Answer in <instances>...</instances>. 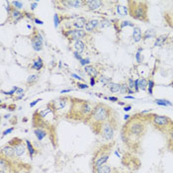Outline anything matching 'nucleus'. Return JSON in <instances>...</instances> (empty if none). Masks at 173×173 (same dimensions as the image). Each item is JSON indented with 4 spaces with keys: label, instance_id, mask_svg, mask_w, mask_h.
Listing matches in <instances>:
<instances>
[{
    "label": "nucleus",
    "instance_id": "obj_1",
    "mask_svg": "<svg viewBox=\"0 0 173 173\" xmlns=\"http://www.w3.org/2000/svg\"><path fill=\"white\" fill-rule=\"evenodd\" d=\"M148 121V117L145 114L136 115L132 119H129L128 123L125 125L123 135L126 136L127 142L135 144L140 140V139L145 135L147 131V126L145 123Z\"/></svg>",
    "mask_w": 173,
    "mask_h": 173
},
{
    "label": "nucleus",
    "instance_id": "obj_2",
    "mask_svg": "<svg viewBox=\"0 0 173 173\" xmlns=\"http://www.w3.org/2000/svg\"><path fill=\"white\" fill-rule=\"evenodd\" d=\"M95 105L91 104L89 101L76 98H71L70 101V109L67 112L66 118L75 121L86 122L87 119L92 114Z\"/></svg>",
    "mask_w": 173,
    "mask_h": 173
},
{
    "label": "nucleus",
    "instance_id": "obj_3",
    "mask_svg": "<svg viewBox=\"0 0 173 173\" xmlns=\"http://www.w3.org/2000/svg\"><path fill=\"white\" fill-rule=\"evenodd\" d=\"M111 118H113L112 109L109 106H107L106 104L99 103L95 105L92 114L85 123H87L93 129V131L98 135L101 126L104 123H106L107 121H109Z\"/></svg>",
    "mask_w": 173,
    "mask_h": 173
},
{
    "label": "nucleus",
    "instance_id": "obj_4",
    "mask_svg": "<svg viewBox=\"0 0 173 173\" xmlns=\"http://www.w3.org/2000/svg\"><path fill=\"white\" fill-rule=\"evenodd\" d=\"M129 14L136 20L147 22L148 5L147 1H128Z\"/></svg>",
    "mask_w": 173,
    "mask_h": 173
},
{
    "label": "nucleus",
    "instance_id": "obj_5",
    "mask_svg": "<svg viewBox=\"0 0 173 173\" xmlns=\"http://www.w3.org/2000/svg\"><path fill=\"white\" fill-rule=\"evenodd\" d=\"M111 148H112V145L106 144L103 145L101 147L95 151L92 161L93 170L107 163V161L109 160V157L111 155Z\"/></svg>",
    "mask_w": 173,
    "mask_h": 173
},
{
    "label": "nucleus",
    "instance_id": "obj_6",
    "mask_svg": "<svg viewBox=\"0 0 173 173\" xmlns=\"http://www.w3.org/2000/svg\"><path fill=\"white\" fill-rule=\"evenodd\" d=\"M147 117L148 121H150L153 124V126L157 128L159 131H165L167 133V131L173 126V121L166 116L151 114L147 115Z\"/></svg>",
    "mask_w": 173,
    "mask_h": 173
},
{
    "label": "nucleus",
    "instance_id": "obj_7",
    "mask_svg": "<svg viewBox=\"0 0 173 173\" xmlns=\"http://www.w3.org/2000/svg\"><path fill=\"white\" fill-rule=\"evenodd\" d=\"M116 130H117V121L113 117L101 126L98 135H101V137L107 142H111L114 139Z\"/></svg>",
    "mask_w": 173,
    "mask_h": 173
},
{
    "label": "nucleus",
    "instance_id": "obj_8",
    "mask_svg": "<svg viewBox=\"0 0 173 173\" xmlns=\"http://www.w3.org/2000/svg\"><path fill=\"white\" fill-rule=\"evenodd\" d=\"M8 145H10L11 147L15 148V155L16 158H20L21 156L25 154L26 152V147L23 142V140L19 139V137H14V139L10 140L8 142Z\"/></svg>",
    "mask_w": 173,
    "mask_h": 173
},
{
    "label": "nucleus",
    "instance_id": "obj_9",
    "mask_svg": "<svg viewBox=\"0 0 173 173\" xmlns=\"http://www.w3.org/2000/svg\"><path fill=\"white\" fill-rule=\"evenodd\" d=\"M66 38H68L71 41H80L82 38L86 36V32L83 30H77V29H69L64 32Z\"/></svg>",
    "mask_w": 173,
    "mask_h": 173
},
{
    "label": "nucleus",
    "instance_id": "obj_10",
    "mask_svg": "<svg viewBox=\"0 0 173 173\" xmlns=\"http://www.w3.org/2000/svg\"><path fill=\"white\" fill-rule=\"evenodd\" d=\"M70 100H71V98H69V97H61V98L56 99V101H53L52 103H51V105H52L53 111L58 112V111L65 108L67 103L70 102Z\"/></svg>",
    "mask_w": 173,
    "mask_h": 173
},
{
    "label": "nucleus",
    "instance_id": "obj_11",
    "mask_svg": "<svg viewBox=\"0 0 173 173\" xmlns=\"http://www.w3.org/2000/svg\"><path fill=\"white\" fill-rule=\"evenodd\" d=\"M1 156L2 157H5L7 159H11V160H14L16 158L15 155V148L11 147L10 145H4L3 147L1 148Z\"/></svg>",
    "mask_w": 173,
    "mask_h": 173
},
{
    "label": "nucleus",
    "instance_id": "obj_12",
    "mask_svg": "<svg viewBox=\"0 0 173 173\" xmlns=\"http://www.w3.org/2000/svg\"><path fill=\"white\" fill-rule=\"evenodd\" d=\"M31 42H32V46H33V48L35 51L39 52V51H41L43 48V39L39 33H35L33 36H32Z\"/></svg>",
    "mask_w": 173,
    "mask_h": 173
},
{
    "label": "nucleus",
    "instance_id": "obj_13",
    "mask_svg": "<svg viewBox=\"0 0 173 173\" xmlns=\"http://www.w3.org/2000/svg\"><path fill=\"white\" fill-rule=\"evenodd\" d=\"M85 5L89 10H94L95 11L103 5V2L99 1V0H87V1H85Z\"/></svg>",
    "mask_w": 173,
    "mask_h": 173
},
{
    "label": "nucleus",
    "instance_id": "obj_14",
    "mask_svg": "<svg viewBox=\"0 0 173 173\" xmlns=\"http://www.w3.org/2000/svg\"><path fill=\"white\" fill-rule=\"evenodd\" d=\"M34 133H35V136H36V137L39 142H42V140H44L45 137H47V136H48L47 131H46L43 127H37V128L35 129Z\"/></svg>",
    "mask_w": 173,
    "mask_h": 173
},
{
    "label": "nucleus",
    "instance_id": "obj_15",
    "mask_svg": "<svg viewBox=\"0 0 173 173\" xmlns=\"http://www.w3.org/2000/svg\"><path fill=\"white\" fill-rule=\"evenodd\" d=\"M99 22H100V21L96 20V19H92V20L87 21V23H86V25H85L86 31H87V32H93L94 30L98 28Z\"/></svg>",
    "mask_w": 173,
    "mask_h": 173
},
{
    "label": "nucleus",
    "instance_id": "obj_16",
    "mask_svg": "<svg viewBox=\"0 0 173 173\" xmlns=\"http://www.w3.org/2000/svg\"><path fill=\"white\" fill-rule=\"evenodd\" d=\"M86 23H87V21H86L84 18H78L72 22V26L74 27V29L82 30V28H84L85 27Z\"/></svg>",
    "mask_w": 173,
    "mask_h": 173
},
{
    "label": "nucleus",
    "instance_id": "obj_17",
    "mask_svg": "<svg viewBox=\"0 0 173 173\" xmlns=\"http://www.w3.org/2000/svg\"><path fill=\"white\" fill-rule=\"evenodd\" d=\"M73 48L74 51L78 53H81L82 52H84L85 50V45L84 43L82 42V41H75L74 44H73Z\"/></svg>",
    "mask_w": 173,
    "mask_h": 173
},
{
    "label": "nucleus",
    "instance_id": "obj_18",
    "mask_svg": "<svg viewBox=\"0 0 173 173\" xmlns=\"http://www.w3.org/2000/svg\"><path fill=\"white\" fill-rule=\"evenodd\" d=\"M133 38L134 41L136 43H139L142 38V30H140V27H134V31H133Z\"/></svg>",
    "mask_w": 173,
    "mask_h": 173
},
{
    "label": "nucleus",
    "instance_id": "obj_19",
    "mask_svg": "<svg viewBox=\"0 0 173 173\" xmlns=\"http://www.w3.org/2000/svg\"><path fill=\"white\" fill-rule=\"evenodd\" d=\"M10 15H11V17L14 19L15 22H18V21H20L22 18H24V14H23V13H21L20 11H19V10L15 9L14 7L12 8V11H11V13H10Z\"/></svg>",
    "mask_w": 173,
    "mask_h": 173
},
{
    "label": "nucleus",
    "instance_id": "obj_20",
    "mask_svg": "<svg viewBox=\"0 0 173 173\" xmlns=\"http://www.w3.org/2000/svg\"><path fill=\"white\" fill-rule=\"evenodd\" d=\"M84 70H85L86 73L91 77H96L97 75H98V70L92 65H86L84 67Z\"/></svg>",
    "mask_w": 173,
    "mask_h": 173
},
{
    "label": "nucleus",
    "instance_id": "obj_21",
    "mask_svg": "<svg viewBox=\"0 0 173 173\" xmlns=\"http://www.w3.org/2000/svg\"><path fill=\"white\" fill-rule=\"evenodd\" d=\"M94 173H111L112 172V168L108 165V164H104V165L98 167V168L93 170Z\"/></svg>",
    "mask_w": 173,
    "mask_h": 173
},
{
    "label": "nucleus",
    "instance_id": "obj_22",
    "mask_svg": "<svg viewBox=\"0 0 173 173\" xmlns=\"http://www.w3.org/2000/svg\"><path fill=\"white\" fill-rule=\"evenodd\" d=\"M43 65H44V63H43V61L41 58H36L33 61V64H32V68L33 69H36V70H40L41 68L43 67Z\"/></svg>",
    "mask_w": 173,
    "mask_h": 173
},
{
    "label": "nucleus",
    "instance_id": "obj_23",
    "mask_svg": "<svg viewBox=\"0 0 173 173\" xmlns=\"http://www.w3.org/2000/svg\"><path fill=\"white\" fill-rule=\"evenodd\" d=\"M107 86H108V89H109V90H110L112 93H117V92H120L121 84H119V83L110 82L109 84H108Z\"/></svg>",
    "mask_w": 173,
    "mask_h": 173
},
{
    "label": "nucleus",
    "instance_id": "obj_24",
    "mask_svg": "<svg viewBox=\"0 0 173 173\" xmlns=\"http://www.w3.org/2000/svg\"><path fill=\"white\" fill-rule=\"evenodd\" d=\"M116 10H117V13L120 16H126L129 14V8L123 6V5H117L116 6Z\"/></svg>",
    "mask_w": 173,
    "mask_h": 173
},
{
    "label": "nucleus",
    "instance_id": "obj_25",
    "mask_svg": "<svg viewBox=\"0 0 173 173\" xmlns=\"http://www.w3.org/2000/svg\"><path fill=\"white\" fill-rule=\"evenodd\" d=\"M25 142H26V145H27V148H28V151H29L30 157H33V156L37 153V150H35V147H33V145L31 144V142H30V140H26Z\"/></svg>",
    "mask_w": 173,
    "mask_h": 173
},
{
    "label": "nucleus",
    "instance_id": "obj_26",
    "mask_svg": "<svg viewBox=\"0 0 173 173\" xmlns=\"http://www.w3.org/2000/svg\"><path fill=\"white\" fill-rule=\"evenodd\" d=\"M67 5L68 7H73V8H79L83 5H85V1H78V0H75V1H67Z\"/></svg>",
    "mask_w": 173,
    "mask_h": 173
},
{
    "label": "nucleus",
    "instance_id": "obj_27",
    "mask_svg": "<svg viewBox=\"0 0 173 173\" xmlns=\"http://www.w3.org/2000/svg\"><path fill=\"white\" fill-rule=\"evenodd\" d=\"M164 18H165L167 24H168V26H170L171 28H173V12L171 13H165L164 14Z\"/></svg>",
    "mask_w": 173,
    "mask_h": 173
},
{
    "label": "nucleus",
    "instance_id": "obj_28",
    "mask_svg": "<svg viewBox=\"0 0 173 173\" xmlns=\"http://www.w3.org/2000/svg\"><path fill=\"white\" fill-rule=\"evenodd\" d=\"M154 102L157 105H159V106H172L171 102L165 99H156Z\"/></svg>",
    "mask_w": 173,
    "mask_h": 173
},
{
    "label": "nucleus",
    "instance_id": "obj_29",
    "mask_svg": "<svg viewBox=\"0 0 173 173\" xmlns=\"http://www.w3.org/2000/svg\"><path fill=\"white\" fill-rule=\"evenodd\" d=\"M147 83L148 80H147L145 78L139 79V88L142 89V90H145V89H147Z\"/></svg>",
    "mask_w": 173,
    "mask_h": 173
},
{
    "label": "nucleus",
    "instance_id": "obj_30",
    "mask_svg": "<svg viewBox=\"0 0 173 173\" xmlns=\"http://www.w3.org/2000/svg\"><path fill=\"white\" fill-rule=\"evenodd\" d=\"M166 41V36H160L158 37L157 39L155 40V43H154V47H161V46H163L164 42Z\"/></svg>",
    "mask_w": 173,
    "mask_h": 173
},
{
    "label": "nucleus",
    "instance_id": "obj_31",
    "mask_svg": "<svg viewBox=\"0 0 173 173\" xmlns=\"http://www.w3.org/2000/svg\"><path fill=\"white\" fill-rule=\"evenodd\" d=\"M110 25H111V22L109 20H107V19H102V20L99 22L98 28H100V29L108 28V27H110Z\"/></svg>",
    "mask_w": 173,
    "mask_h": 173
},
{
    "label": "nucleus",
    "instance_id": "obj_32",
    "mask_svg": "<svg viewBox=\"0 0 173 173\" xmlns=\"http://www.w3.org/2000/svg\"><path fill=\"white\" fill-rule=\"evenodd\" d=\"M38 79H39V75L38 74H31L27 79V83L28 84H34L35 82H37Z\"/></svg>",
    "mask_w": 173,
    "mask_h": 173
},
{
    "label": "nucleus",
    "instance_id": "obj_33",
    "mask_svg": "<svg viewBox=\"0 0 173 173\" xmlns=\"http://www.w3.org/2000/svg\"><path fill=\"white\" fill-rule=\"evenodd\" d=\"M153 87H154V82L152 80H148L147 83V91L150 95H152L153 94Z\"/></svg>",
    "mask_w": 173,
    "mask_h": 173
},
{
    "label": "nucleus",
    "instance_id": "obj_34",
    "mask_svg": "<svg viewBox=\"0 0 173 173\" xmlns=\"http://www.w3.org/2000/svg\"><path fill=\"white\" fill-rule=\"evenodd\" d=\"M11 4H12V7H14L15 9H17V10H20V9H22V8H23V3H22V2L12 1Z\"/></svg>",
    "mask_w": 173,
    "mask_h": 173
},
{
    "label": "nucleus",
    "instance_id": "obj_35",
    "mask_svg": "<svg viewBox=\"0 0 173 173\" xmlns=\"http://www.w3.org/2000/svg\"><path fill=\"white\" fill-rule=\"evenodd\" d=\"M129 91V86L127 83H123V84H121V89H120V92L122 94H127Z\"/></svg>",
    "mask_w": 173,
    "mask_h": 173
},
{
    "label": "nucleus",
    "instance_id": "obj_36",
    "mask_svg": "<svg viewBox=\"0 0 173 173\" xmlns=\"http://www.w3.org/2000/svg\"><path fill=\"white\" fill-rule=\"evenodd\" d=\"M120 27H121V29H123V28H125V27H135L134 25V23H132V22H130V21H123L121 24H120Z\"/></svg>",
    "mask_w": 173,
    "mask_h": 173
},
{
    "label": "nucleus",
    "instance_id": "obj_37",
    "mask_svg": "<svg viewBox=\"0 0 173 173\" xmlns=\"http://www.w3.org/2000/svg\"><path fill=\"white\" fill-rule=\"evenodd\" d=\"M142 48H139V51L137 52L136 53V58H137V61L139 63H140L142 61Z\"/></svg>",
    "mask_w": 173,
    "mask_h": 173
},
{
    "label": "nucleus",
    "instance_id": "obj_38",
    "mask_svg": "<svg viewBox=\"0 0 173 173\" xmlns=\"http://www.w3.org/2000/svg\"><path fill=\"white\" fill-rule=\"evenodd\" d=\"M167 134H168V137H169V142L173 144V126L167 131Z\"/></svg>",
    "mask_w": 173,
    "mask_h": 173
},
{
    "label": "nucleus",
    "instance_id": "obj_39",
    "mask_svg": "<svg viewBox=\"0 0 173 173\" xmlns=\"http://www.w3.org/2000/svg\"><path fill=\"white\" fill-rule=\"evenodd\" d=\"M128 86H129V89L135 90V81H134V79H132V78H129V80H128Z\"/></svg>",
    "mask_w": 173,
    "mask_h": 173
},
{
    "label": "nucleus",
    "instance_id": "obj_40",
    "mask_svg": "<svg viewBox=\"0 0 173 173\" xmlns=\"http://www.w3.org/2000/svg\"><path fill=\"white\" fill-rule=\"evenodd\" d=\"M152 36H153V32L151 31V30H150V31L148 30V31H147V32L145 33V35H144V39L147 40V39H148V37L150 38V37H152Z\"/></svg>",
    "mask_w": 173,
    "mask_h": 173
},
{
    "label": "nucleus",
    "instance_id": "obj_41",
    "mask_svg": "<svg viewBox=\"0 0 173 173\" xmlns=\"http://www.w3.org/2000/svg\"><path fill=\"white\" fill-rule=\"evenodd\" d=\"M53 21H55V27L56 28H58V24H59V19H58V14H55V16H53Z\"/></svg>",
    "mask_w": 173,
    "mask_h": 173
},
{
    "label": "nucleus",
    "instance_id": "obj_42",
    "mask_svg": "<svg viewBox=\"0 0 173 173\" xmlns=\"http://www.w3.org/2000/svg\"><path fill=\"white\" fill-rule=\"evenodd\" d=\"M77 86L79 89H87L88 88V85L84 84V83H77Z\"/></svg>",
    "mask_w": 173,
    "mask_h": 173
},
{
    "label": "nucleus",
    "instance_id": "obj_43",
    "mask_svg": "<svg viewBox=\"0 0 173 173\" xmlns=\"http://www.w3.org/2000/svg\"><path fill=\"white\" fill-rule=\"evenodd\" d=\"M89 63V59H81L80 61V64L83 66H86V64Z\"/></svg>",
    "mask_w": 173,
    "mask_h": 173
},
{
    "label": "nucleus",
    "instance_id": "obj_44",
    "mask_svg": "<svg viewBox=\"0 0 173 173\" xmlns=\"http://www.w3.org/2000/svg\"><path fill=\"white\" fill-rule=\"evenodd\" d=\"M13 131H14V128H10V129L6 130V131H4V132H3V136H6V135L10 134V133H12Z\"/></svg>",
    "mask_w": 173,
    "mask_h": 173
},
{
    "label": "nucleus",
    "instance_id": "obj_45",
    "mask_svg": "<svg viewBox=\"0 0 173 173\" xmlns=\"http://www.w3.org/2000/svg\"><path fill=\"white\" fill-rule=\"evenodd\" d=\"M23 93H24V89H22V88H18V90L16 91V94L17 95H23Z\"/></svg>",
    "mask_w": 173,
    "mask_h": 173
},
{
    "label": "nucleus",
    "instance_id": "obj_46",
    "mask_svg": "<svg viewBox=\"0 0 173 173\" xmlns=\"http://www.w3.org/2000/svg\"><path fill=\"white\" fill-rule=\"evenodd\" d=\"M74 56H75V58H77L78 61H81V59H83L82 58H81V55L80 53H76V52H74Z\"/></svg>",
    "mask_w": 173,
    "mask_h": 173
},
{
    "label": "nucleus",
    "instance_id": "obj_47",
    "mask_svg": "<svg viewBox=\"0 0 173 173\" xmlns=\"http://www.w3.org/2000/svg\"><path fill=\"white\" fill-rule=\"evenodd\" d=\"M41 100H42V99H37V100H35V101H33V102H32L31 104H30V107H34L35 105H36V104L38 103V102H39V101H41Z\"/></svg>",
    "mask_w": 173,
    "mask_h": 173
},
{
    "label": "nucleus",
    "instance_id": "obj_48",
    "mask_svg": "<svg viewBox=\"0 0 173 173\" xmlns=\"http://www.w3.org/2000/svg\"><path fill=\"white\" fill-rule=\"evenodd\" d=\"M90 84H91V86L95 85V77H91L90 78Z\"/></svg>",
    "mask_w": 173,
    "mask_h": 173
},
{
    "label": "nucleus",
    "instance_id": "obj_49",
    "mask_svg": "<svg viewBox=\"0 0 173 173\" xmlns=\"http://www.w3.org/2000/svg\"><path fill=\"white\" fill-rule=\"evenodd\" d=\"M130 110H132V106H131V105H129V106H126L125 108H124V111H125V112H129Z\"/></svg>",
    "mask_w": 173,
    "mask_h": 173
},
{
    "label": "nucleus",
    "instance_id": "obj_50",
    "mask_svg": "<svg viewBox=\"0 0 173 173\" xmlns=\"http://www.w3.org/2000/svg\"><path fill=\"white\" fill-rule=\"evenodd\" d=\"M71 76H72V77H74L75 79H78V80H82V78H81L80 76H78L77 74H74V73H73V74H71Z\"/></svg>",
    "mask_w": 173,
    "mask_h": 173
},
{
    "label": "nucleus",
    "instance_id": "obj_51",
    "mask_svg": "<svg viewBox=\"0 0 173 173\" xmlns=\"http://www.w3.org/2000/svg\"><path fill=\"white\" fill-rule=\"evenodd\" d=\"M108 99H109L110 101H115V102L118 101V98H117V97H109Z\"/></svg>",
    "mask_w": 173,
    "mask_h": 173
},
{
    "label": "nucleus",
    "instance_id": "obj_52",
    "mask_svg": "<svg viewBox=\"0 0 173 173\" xmlns=\"http://www.w3.org/2000/svg\"><path fill=\"white\" fill-rule=\"evenodd\" d=\"M31 6H32V9H35V8H36L37 6H38V3H37V2H33V3H32L31 4Z\"/></svg>",
    "mask_w": 173,
    "mask_h": 173
},
{
    "label": "nucleus",
    "instance_id": "obj_53",
    "mask_svg": "<svg viewBox=\"0 0 173 173\" xmlns=\"http://www.w3.org/2000/svg\"><path fill=\"white\" fill-rule=\"evenodd\" d=\"M34 21H35V22H36L37 24H40V25H43V24H44V23H43V21L38 20V19H34Z\"/></svg>",
    "mask_w": 173,
    "mask_h": 173
},
{
    "label": "nucleus",
    "instance_id": "obj_54",
    "mask_svg": "<svg viewBox=\"0 0 173 173\" xmlns=\"http://www.w3.org/2000/svg\"><path fill=\"white\" fill-rule=\"evenodd\" d=\"M125 98H126V99H133V100L136 99V98H135V97H133V96H125Z\"/></svg>",
    "mask_w": 173,
    "mask_h": 173
},
{
    "label": "nucleus",
    "instance_id": "obj_55",
    "mask_svg": "<svg viewBox=\"0 0 173 173\" xmlns=\"http://www.w3.org/2000/svg\"><path fill=\"white\" fill-rule=\"evenodd\" d=\"M134 92H135V91H134V90H132V89H129V91H128V93H129V94H134Z\"/></svg>",
    "mask_w": 173,
    "mask_h": 173
},
{
    "label": "nucleus",
    "instance_id": "obj_56",
    "mask_svg": "<svg viewBox=\"0 0 173 173\" xmlns=\"http://www.w3.org/2000/svg\"><path fill=\"white\" fill-rule=\"evenodd\" d=\"M124 119H125V120H126V121H128V120H129V119H130V116H129V115H126V116H125V117H124Z\"/></svg>",
    "mask_w": 173,
    "mask_h": 173
},
{
    "label": "nucleus",
    "instance_id": "obj_57",
    "mask_svg": "<svg viewBox=\"0 0 173 173\" xmlns=\"http://www.w3.org/2000/svg\"><path fill=\"white\" fill-rule=\"evenodd\" d=\"M0 173H5L4 171H2V170H0Z\"/></svg>",
    "mask_w": 173,
    "mask_h": 173
}]
</instances>
